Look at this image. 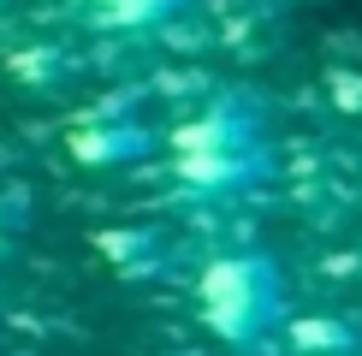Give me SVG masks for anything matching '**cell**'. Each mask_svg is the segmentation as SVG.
<instances>
[{
  "instance_id": "cell-3",
  "label": "cell",
  "mask_w": 362,
  "mask_h": 356,
  "mask_svg": "<svg viewBox=\"0 0 362 356\" xmlns=\"http://www.w3.org/2000/svg\"><path fill=\"white\" fill-rule=\"evenodd\" d=\"M71 160H83V167H137V160L160 155V137L143 125L137 113H107V119H89L66 137Z\"/></svg>"
},
{
  "instance_id": "cell-5",
  "label": "cell",
  "mask_w": 362,
  "mask_h": 356,
  "mask_svg": "<svg viewBox=\"0 0 362 356\" xmlns=\"http://www.w3.org/2000/svg\"><path fill=\"white\" fill-rule=\"evenodd\" d=\"M83 6L101 30H160L178 24L196 0H83Z\"/></svg>"
},
{
  "instance_id": "cell-1",
  "label": "cell",
  "mask_w": 362,
  "mask_h": 356,
  "mask_svg": "<svg viewBox=\"0 0 362 356\" xmlns=\"http://www.w3.org/2000/svg\"><path fill=\"white\" fill-rule=\"evenodd\" d=\"M167 155H173V184L196 202H232L274 178L267 119L244 95H220L196 119L173 125Z\"/></svg>"
},
{
  "instance_id": "cell-2",
  "label": "cell",
  "mask_w": 362,
  "mask_h": 356,
  "mask_svg": "<svg viewBox=\"0 0 362 356\" xmlns=\"http://www.w3.org/2000/svg\"><path fill=\"white\" fill-rule=\"evenodd\" d=\"M196 315L226 350L274 345L279 321L291 315L285 273L267 249H226L196 273Z\"/></svg>"
},
{
  "instance_id": "cell-4",
  "label": "cell",
  "mask_w": 362,
  "mask_h": 356,
  "mask_svg": "<svg viewBox=\"0 0 362 356\" xmlns=\"http://www.w3.org/2000/svg\"><path fill=\"white\" fill-rule=\"evenodd\" d=\"M274 338H279V345L291 350V356H362V333H356V321L333 315V309L285 315Z\"/></svg>"
}]
</instances>
